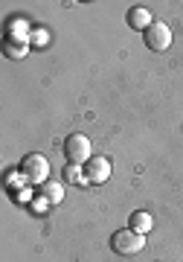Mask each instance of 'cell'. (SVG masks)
Returning a JSON list of instances; mask_svg holds the SVG:
<instances>
[{
	"label": "cell",
	"mask_w": 183,
	"mask_h": 262,
	"mask_svg": "<svg viewBox=\"0 0 183 262\" xmlns=\"http://www.w3.org/2000/svg\"><path fill=\"white\" fill-rule=\"evenodd\" d=\"M110 248L119 256H134V253H140L146 248V239H143V233H134L131 227H125V230H117L110 236Z\"/></svg>",
	"instance_id": "cell-1"
},
{
	"label": "cell",
	"mask_w": 183,
	"mask_h": 262,
	"mask_svg": "<svg viewBox=\"0 0 183 262\" xmlns=\"http://www.w3.org/2000/svg\"><path fill=\"white\" fill-rule=\"evenodd\" d=\"M20 175L32 184H47L50 178V160L44 155H27V158L20 160Z\"/></svg>",
	"instance_id": "cell-2"
},
{
	"label": "cell",
	"mask_w": 183,
	"mask_h": 262,
	"mask_svg": "<svg viewBox=\"0 0 183 262\" xmlns=\"http://www.w3.org/2000/svg\"><path fill=\"white\" fill-rule=\"evenodd\" d=\"M64 155H67L70 163H79V166L87 163V160L93 158L90 155V140H87L84 134H70V137L64 140Z\"/></svg>",
	"instance_id": "cell-3"
},
{
	"label": "cell",
	"mask_w": 183,
	"mask_h": 262,
	"mask_svg": "<svg viewBox=\"0 0 183 262\" xmlns=\"http://www.w3.org/2000/svg\"><path fill=\"white\" fill-rule=\"evenodd\" d=\"M143 38H146V47L154 50V53H166V50L172 47V29L166 27V24H151V27L143 32Z\"/></svg>",
	"instance_id": "cell-4"
},
{
	"label": "cell",
	"mask_w": 183,
	"mask_h": 262,
	"mask_svg": "<svg viewBox=\"0 0 183 262\" xmlns=\"http://www.w3.org/2000/svg\"><path fill=\"white\" fill-rule=\"evenodd\" d=\"M84 178H87V184H105L110 178V160L105 155H93L84 163Z\"/></svg>",
	"instance_id": "cell-5"
},
{
	"label": "cell",
	"mask_w": 183,
	"mask_h": 262,
	"mask_svg": "<svg viewBox=\"0 0 183 262\" xmlns=\"http://www.w3.org/2000/svg\"><path fill=\"white\" fill-rule=\"evenodd\" d=\"M125 20H128V27H131V29H140V32H146V29L151 27V12L143 9V6H134V9H128Z\"/></svg>",
	"instance_id": "cell-6"
},
{
	"label": "cell",
	"mask_w": 183,
	"mask_h": 262,
	"mask_svg": "<svg viewBox=\"0 0 183 262\" xmlns=\"http://www.w3.org/2000/svg\"><path fill=\"white\" fill-rule=\"evenodd\" d=\"M29 38V27L24 18H9L6 24V41H20V44H27Z\"/></svg>",
	"instance_id": "cell-7"
},
{
	"label": "cell",
	"mask_w": 183,
	"mask_h": 262,
	"mask_svg": "<svg viewBox=\"0 0 183 262\" xmlns=\"http://www.w3.org/2000/svg\"><path fill=\"white\" fill-rule=\"evenodd\" d=\"M151 225H154V219H151V215H148L146 210H137V213H134V215L128 219V227L134 230V233H143V236H146L148 230H151Z\"/></svg>",
	"instance_id": "cell-8"
},
{
	"label": "cell",
	"mask_w": 183,
	"mask_h": 262,
	"mask_svg": "<svg viewBox=\"0 0 183 262\" xmlns=\"http://www.w3.org/2000/svg\"><path fill=\"white\" fill-rule=\"evenodd\" d=\"M41 192H44V198L50 201V204H58V201L64 198V187H61V184H55V181L41 184Z\"/></svg>",
	"instance_id": "cell-9"
},
{
	"label": "cell",
	"mask_w": 183,
	"mask_h": 262,
	"mask_svg": "<svg viewBox=\"0 0 183 262\" xmlns=\"http://www.w3.org/2000/svg\"><path fill=\"white\" fill-rule=\"evenodd\" d=\"M64 181H67V184H87V178H84V169L79 166V163H70V166L64 169Z\"/></svg>",
	"instance_id": "cell-10"
},
{
	"label": "cell",
	"mask_w": 183,
	"mask_h": 262,
	"mask_svg": "<svg viewBox=\"0 0 183 262\" xmlns=\"http://www.w3.org/2000/svg\"><path fill=\"white\" fill-rule=\"evenodd\" d=\"M6 56L9 58H24L27 56V44H20V41H6Z\"/></svg>",
	"instance_id": "cell-11"
}]
</instances>
